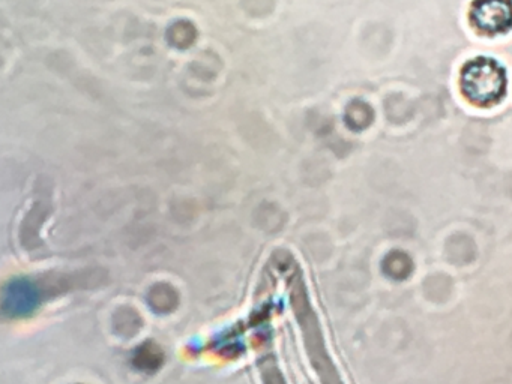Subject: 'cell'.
Here are the masks:
<instances>
[{"label":"cell","mask_w":512,"mask_h":384,"mask_svg":"<svg viewBox=\"0 0 512 384\" xmlns=\"http://www.w3.org/2000/svg\"><path fill=\"white\" fill-rule=\"evenodd\" d=\"M284 278L289 291L290 306L301 329L305 351L320 384H344L337 366L332 362L326 347L325 336L320 327L319 317L311 305L310 294L302 276L301 267L290 255H284Z\"/></svg>","instance_id":"1"},{"label":"cell","mask_w":512,"mask_h":384,"mask_svg":"<svg viewBox=\"0 0 512 384\" xmlns=\"http://www.w3.org/2000/svg\"><path fill=\"white\" fill-rule=\"evenodd\" d=\"M506 75L493 59L470 60L461 71V92L476 107H491L505 95Z\"/></svg>","instance_id":"2"},{"label":"cell","mask_w":512,"mask_h":384,"mask_svg":"<svg viewBox=\"0 0 512 384\" xmlns=\"http://www.w3.org/2000/svg\"><path fill=\"white\" fill-rule=\"evenodd\" d=\"M470 20L485 35L506 32L512 27V0H475Z\"/></svg>","instance_id":"3"}]
</instances>
